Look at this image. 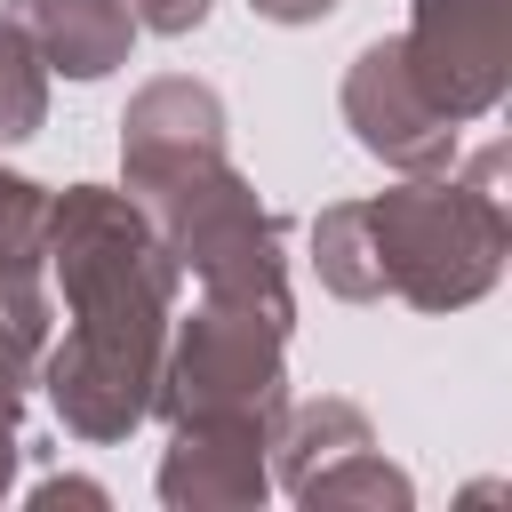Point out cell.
Here are the masks:
<instances>
[{
    "label": "cell",
    "mask_w": 512,
    "mask_h": 512,
    "mask_svg": "<svg viewBox=\"0 0 512 512\" xmlns=\"http://www.w3.org/2000/svg\"><path fill=\"white\" fill-rule=\"evenodd\" d=\"M40 216H48L40 184L0 176V264H32V248H40Z\"/></svg>",
    "instance_id": "obj_10"
},
{
    "label": "cell",
    "mask_w": 512,
    "mask_h": 512,
    "mask_svg": "<svg viewBox=\"0 0 512 512\" xmlns=\"http://www.w3.org/2000/svg\"><path fill=\"white\" fill-rule=\"evenodd\" d=\"M392 56L408 88L456 128L512 80V0H416V24L392 40Z\"/></svg>",
    "instance_id": "obj_5"
},
{
    "label": "cell",
    "mask_w": 512,
    "mask_h": 512,
    "mask_svg": "<svg viewBox=\"0 0 512 512\" xmlns=\"http://www.w3.org/2000/svg\"><path fill=\"white\" fill-rule=\"evenodd\" d=\"M128 184L144 192V216L168 256H184L208 296L256 304L288 320V272H280V232L224 160V112L192 80H152L128 104Z\"/></svg>",
    "instance_id": "obj_2"
},
{
    "label": "cell",
    "mask_w": 512,
    "mask_h": 512,
    "mask_svg": "<svg viewBox=\"0 0 512 512\" xmlns=\"http://www.w3.org/2000/svg\"><path fill=\"white\" fill-rule=\"evenodd\" d=\"M40 240L56 248L72 328L48 360V392L80 440H120L160 384V344H168V288L176 256L160 248L152 216L120 192L72 184L48 216Z\"/></svg>",
    "instance_id": "obj_1"
},
{
    "label": "cell",
    "mask_w": 512,
    "mask_h": 512,
    "mask_svg": "<svg viewBox=\"0 0 512 512\" xmlns=\"http://www.w3.org/2000/svg\"><path fill=\"white\" fill-rule=\"evenodd\" d=\"M128 16L152 24V32H192L208 16V0H128Z\"/></svg>",
    "instance_id": "obj_11"
},
{
    "label": "cell",
    "mask_w": 512,
    "mask_h": 512,
    "mask_svg": "<svg viewBox=\"0 0 512 512\" xmlns=\"http://www.w3.org/2000/svg\"><path fill=\"white\" fill-rule=\"evenodd\" d=\"M504 152H480L464 184H408L360 208H328L312 224L320 272L344 296H408V304H464L504 264V200H496Z\"/></svg>",
    "instance_id": "obj_3"
},
{
    "label": "cell",
    "mask_w": 512,
    "mask_h": 512,
    "mask_svg": "<svg viewBox=\"0 0 512 512\" xmlns=\"http://www.w3.org/2000/svg\"><path fill=\"white\" fill-rule=\"evenodd\" d=\"M48 112V72H40V48L0 24V144H24Z\"/></svg>",
    "instance_id": "obj_9"
},
{
    "label": "cell",
    "mask_w": 512,
    "mask_h": 512,
    "mask_svg": "<svg viewBox=\"0 0 512 512\" xmlns=\"http://www.w3.org/2000/svg\"><path fill=\"white\" fill-rule=\"evenodd\" d=\"M264 440H232V432H176V456L160 464V496L168 504H240L264 488Z\"/></svg>",
    "instance_id": "obj_8"
},
{
    "label": "cell",
    "mask_w": 512,
    "mask_h": 512,
    "mask_svg": "<svg viewBox=\"0 0 512 512\" xmlns=\"http://www.w3.org/2000/svg\"><path fill=\"white\" fill-rule=\"evenodd\" d=\"M344 120H352V136H360L376 160H392V168H440V160L456 152V128L408 88L392 40H376V48L352 64V80H344Z\"/></svg>",
    "instance_id": "obj_6"
},
{
    "label": "cell",
    "mask_w": 512,
    "mask_h": 512,
    "mask_svg": "<svg viewBox=\"0 0 512 512\" xmlns=\"http://www.w3.org/2000/svg\"><path fill=\"white\" fill-rule=\"evenodd\" d=\"M8 464H16V416H0V488H8Z\"/></svg>",
    "instance_id": "obj_13"
},
{
    "label": "cell",
    "mask_w": 512,
    "mask_h": 512,
    "mask_svg": "<svg viewBox=\"0 0 512 512\" xmlns=\"http://www.w3.org/2000/svg\"><path fill=\"white\" fill-rule=\"evenodd\" d=\"M8 24L40 48V64H56L72 80L112 72L128 56V40H136L128 0H8Z\"/></svg>",
    "instance_id": "obj_7"
},
{
    "label": "cell",
    "mask_w": 512,
    "mask_h": 512,
    "mask_svg": "<svg viewBox=\"0 0 512 512\" xmlns=\"http://www.w3.org/2000/svg\"><path fill=\"white\" fill-rule=\"evenodd\" d=\"M256 16H272V24H312V16H328L336 0H248Z\"/></svg>",
    "instance_id": "obj_12"
},
{
    "label": "cell",
    "mask_w": 512,
    "mask_h": 512,
    "mask_svg": "<svg viewBox=\"0 0 512 512\" xmlns=\"http://www.w3.org/2000/svg\"><path fill=\"white\" fill-rule=\"evenodd\" d=\"M280 328L256 304H224L208 296L200 320H184L176 360L160 368V408L176 416V432H232V440H272L280 416Z\"/></svg>",
    "instance_id": "obj_4"
}]
</instances>
